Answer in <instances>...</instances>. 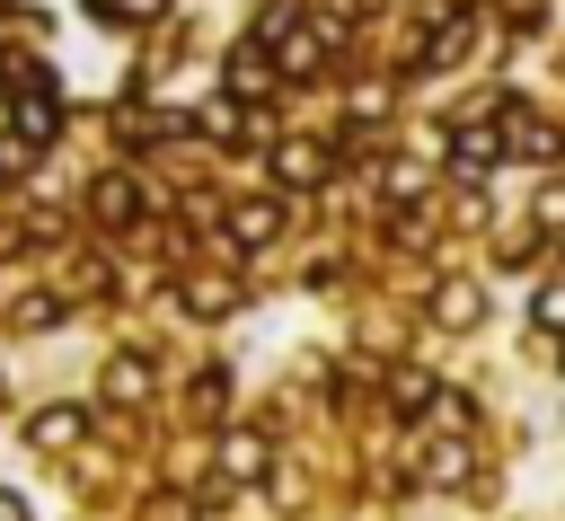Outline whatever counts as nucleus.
I'll return each instance as SVG.
<instances>
[{"label":"nucleus","mask_w":565,"mask_h":521,"mask_svg":"<svg viewBox=\"0 0 565 521\" xmlns=\"http://www.w3.org/2000/svg\"><path fill=\"white\" fill-rule=\"evenodd\" d=\"M327 177H335V141H309V132H282L274 141V185L300 194V185H327Z\"/></svg>","instance_id":"nucleus-1"},{"label":"nucleus","mask_w":565,"mask_h":521,"mask_svg":"<svg viewBox=\"0 0 565 521\" xmlns=\"http://www.w3.org/2000/svg\"><path fill=\"white\" fill-rule=\"evenodd\" d=\"M494 159H512L494 124H459V132H450V177H468V185H477V177H486Z\"/></svg>","instance_id":"nucleus-2"},{"label":"nucleus","mask_w":565,"mask_h":521,"mask_svg":"<svg viewBox=\"0 0 565 521\" xmlns=\"http://www.w3.org/2000/svg\"><path fill=\"white\" fill-rule=\"evenodd\" d=\"M88 221H97V230H132V221H141V185H132L124 168L97 177V185H88Z\"/></svg>","instance_id":"nucleus-3"},{"label":"nucleus","mask_w":565,"mask_h":521,"mask_svg":"<svg viewBox=\"0 0 565 521\" xmlns=\"http://www.w3.org/2000/svg\"><path fill=\"white\" fill-rule=\"evenodd\" d=\"M53 132H62V97H53V79L35 71V79H26V97H18V141H35V150H44Z\"/></svg>","instance_id":"nucleus-4"},{"label":"nucleus","mask_w":565,"mask_h":521,"mask_svg":"<svg viewBox=\"0 0 565 521\" xmlns=\"http://www.w3.org/2000/svg\"><path fill=\"white\" fill-rule=\"evenodd\" d=\"M177 309H185V318H230V309H238V283H230V274H185V283H177Z\"/></svg>","instance_id":"nucleus-5"},{"label":"nucleus","mask_w":565,"mask_h":521,"mask_svg":"<svg viewBox=\"0 0 565 521\" xmlns=\"http://www.w3.org/2000/svg\"><path fill=\"white\" fill-rule=\"evenodd\" d=\"M265 459H274V442H265L256 424H247V433H221V477H230V486H256Z\"/></svg>","instance_id":"nucleus-6"},{"label":"nucleus","mask_w":565,"mask_h":521,"mask_svg":"<svg viewBox=\"0 0 565 521\" xmlns=\"http://www.w3.org/2000/svg\"><path fill=\"white\" fill-rule=\"evenodd\" d=\"M274 230H282V203H230V212H221V238H230V247H265Z\"/></svg>","instance_id":"nucleus-7"},{"label":"nucleus","mask_w":565,"mask_h":521,"mask_svg":"<svg viewBox=\"0 0 565 521\" xmlns=\"http://www.w3.org/2000/svg\"><path fill=\"white\" fill-rule=\"evenodd\" d=\"M327 44H335V18H327V26H300V35H282V79H309V71L327 62Z\"/></svg>","instance_id":"nucleus-8"},{"label":"nucleus","mask_w":565,"mask_h":521,"mask_svg":"<svg viewBox=\"0 0 565 521\" xmlns=\"http://www.w3.org/2000/svg\"><path fill=\"white\" fill-rule=\"evenodd\" d=\"M150 380H159V371H150V353H115V362H106V397H115V406H141V397H150Z\"/></svg>","instance_id":"nucleus-9"},{"label":"nucleus","mask_w":565,"mask_h":521,"mask_svg":"<svg viewBox=\"0 0 565 521\" xmlns=\"http://www.w3.org/2000/svg\"><path fill=\"white\" fill-rule=\"evenodd\" d=\"M79 433H88V415H79V406H44V415L26 424V442H35V450H79Z\"/></svg>","instance_id":"nucleus-10"},{"label":"nucleus","mask_w":565,"mask_h":521,"mask_svg":"<svg viewBox=\"0 0 565 521\" xmlns=\"http://www.w3.org/2000/svg\"><path fill=\"white\" fill-rule=\"evenodd\" d=\"M468 44H477V18L459 9V18H441V26H433V44H424V62H433V71H450V62H468Z\"/></svg>","instance_id":"nucleus-11"},{"label":"nucleus","mask_w":565,"mask_h":521,"mask_svg":"<svg viewBox=\"0 0 565 521\" xmlns=\"http://www.w3.org/2000/svg\"><path fill=\"white\" fill-rule=\"evenodd\" d=\"M265 88H274L265 44H238V53H230V97H265Z\"/></svg>","instance_id":"nucleus-12"},{"label":"nucleus","mask_w":565,"mask_h":521,"mask_svg":"<svg viewBox=\"0 0 565 521\" xmlns=\"http://www.w3.org/2000/svg\"><path fill=\"white\" fill-rule=\"evenodd\" d=\"M433 318H441V327H477V318H486V291H477V283H441V291H433Z\"/></svg>","instance_id":"nucleus-13"},{"label":"nucleus","mask_w":565,"mask_h":521,"mask_svg":"<svg viewBox=\"0 0 565 521\" xmlns=\"http://www.w3.org/2000/svg\"><path fill=\"white\" fill-rule=\"evenodd\" d=\"M388 406H397V415H433V406H441L433 371H388Z\"/></svg>","instance_id":"nucleus-14"},{"label":"nucleus","mask_w":565,"mask_h":521,"mask_svg":"<svg viewBox=\"0 0 565 521\" xmlns=\"http://www.w3.org/2000/svg\"><path fill=\"white\" fill-rule=\"evenodd\" d=\"M185 406H194L203 424H221V406H230V371H221V362H203V371H194V389H185Z\"/></svg>","instance_id":"nucleus-15"},{"label":"nucleus","mask_w":565,"mask_h":521,"mask_svg":"<svg viewBox=\"0 0 565 521\" xmlns=\"http://www.w3.org/2000/svg\"><path fill=\"white\" fill-rule=\"evenodd\" d=\"M459 477H468V442L450 433V442H433V450H424V486H459Z\"/></svg>","instance_id":"nucleus-16"},{"label":"nucleus","mask_w":565,"mask_h":521,"mask_svg":"<svg viewBox=\"0 0 565 521\" xmlns=\"http://www.w3.org/2000/svg\"><path fill=\"white\" fill-rule=\"evenodd\" d=\"M530 327L565 336V283H539V291H530Z\"/></svg>","instance_id":"nucleus-17"},{"label":"nucleus","mask_w":565,"mask_h":521,"mask_svg":"<svg viewBox=\"0 0 565 521\" xmlns=\"http://www.w3.org/2000/svg\"><path fill=\"white\" fill-rule=\"evenodd\" d=\"M194 124H203L212 141H238V132H247V115H238V97H221V106H203Z\"/></svg>","instance_id":"nucleus-18"},{"label":"nucleus","mask_w":565,"mask_h":521,"mask_svg":"<svg viewBox=\"0 0 565 521\" xmlns=\"http://www.w3.org/2000/svg\"><path fill=\"white\" fill-rule=\"evenodd\" d=\"M88 9H97L106 26H150V18H159V0H88Z\"/></svg>","instance_id":"nucleus-19"},{"label":"nucleus","mask_w":565,"mask_h":521,"mask_svg":"<svg viewBox=\"0 0 565 521\" xmlns=\"http://www.w3.org/2000/svg\"><path fill=\"white\" fill-rule=\"evenodd\" d=\"M53 318H62V291H26L18 300V327H53Z\"/></svg>","instance_id":"nucleus-20"},{"label":"nucleus","mask_w":565,"mask_h":521,"mask_svg":"<svg viewBox=\"0 0 565 521\" xmlns=\"http://www.w3.org/2000/svg\"><path fill=\"white\" fill-rule=\"evenodd\" d=\"M530 212H539V230H565V177H547V185H539V203H530Z\"/></svg>","instance_id":"nucleus-21"},{"label":"nucleus","mask_w":565,"mask_h":521,"mask_svg":"<svg viewBox=\"0 0 565 521\" xmlns=\"http://www.w3.org/2000/svg\"><path fill=\"white\" fill-rule=\"evenodd\" d=\"M380 194H397V203H406V194H424V168H406V159H397V168H380Z\"/></svg>","instance_id":"nucleus-22"},{"label":"nucleus","mask_w":565,"mask_h":521,"mask_svg":"<svg viewBox=\"0 0 565 521\" xmlns=\"http://www.w3.org/2000/svg\"><path fill=\"white\" fill-rule=\"evenodd\" d=\"M0 521H26V495H9V486H0Z\"/></svg>","instance_id":"nucleus-23"}]
</instances>
